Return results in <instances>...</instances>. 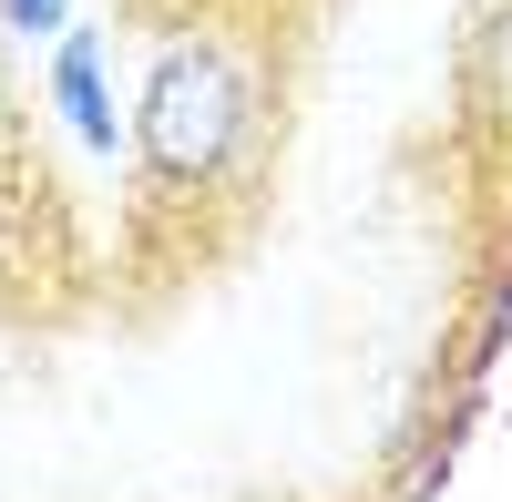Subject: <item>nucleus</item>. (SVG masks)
<instances>
[{
	"label": "nucleus",
	"mask_w": 512,
	"mask_h": 502,
	"mask_svg": "<svg viewBox=\"0 0 512 502\" xmlns=\"http://www.w3.org/2000/svg\"><path fill=\"white\" fill-rule=\"evenodd\" d=\"M0 21H11L21 41H41V52H52V41L72 31V0H0Z\"/></svg>",
	"instance_id": "obj_4"
},
{
	"label": "nucleus",
	"mask_w": 512,
	"mask_h": 502,
	"mask_svg": "<svg viewBox=\"0 0 512 502\" xmlns=\"http://www.w3.org/2000/svg\"><path fill=\"white\" fill-rule=\"evenodd\" d=\"M461 123L512 144V0H482L461 31Z\"/></svg>",
	"instance_id": "obj_3"
},
{
	"label": "nucleus",
	"mask_w": 512,
	"mask_h": 502,
	"mask_svg": "<svg viewBox=\"0 0 512 502\" xmlns=\"http://www.w3.org/2000/svg\"><path fill=\"white\" fill-rule=\"evenodd\" d=\"M256 154H267V52L216 11L154 31L134 113H123L134 267H154L164 236H216L226 205L256 195Z\"/></svg>",
	"instance_id": "obj_1"
},
{
	"label": "nucleus",
	"mask_w": 512,
	"mask_h": 502,
	"mask_svg": "<svg viewBox=\"0 0 512 502\" xmlns=\"http://www.w3.org/2000/svg\"><path fill=\"white\" fill-rule=\"evenodd\" d=\"M41 82H52V113L72 123V144L82 154H123V113H113V72H103V31L93 21H72L62 41H52V72H41Z\"/></svg>",
	"instance_id": "obj_2"
}]
</instances>
